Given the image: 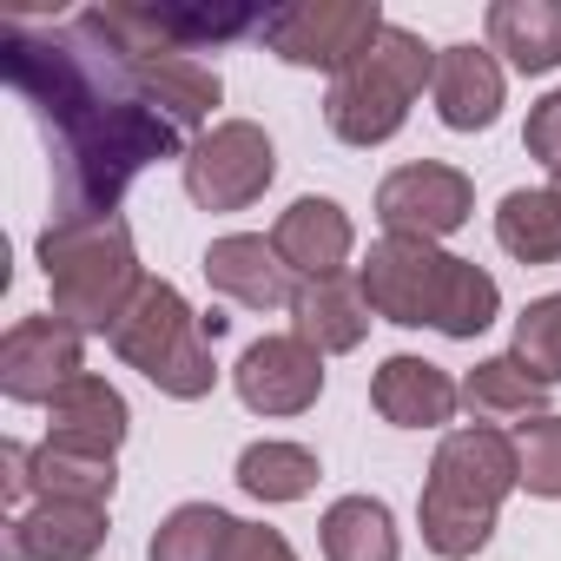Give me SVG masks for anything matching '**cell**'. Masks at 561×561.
Listing matches in <instances>:
<instances>
[{"mask_svg":"<svg viewBox=\"0 0 561 561\" xmlns=\"http://www.w3.org/2000/svg\"><path fill=\"white\" fill-rule=\"evenodd\" d=\"M0 67L54 133V225L113 218L126 185L152 159L179 152V126L139 93L133 60L113 54L80 14L60 34H27L21 21H8Z\"/></svg>","mask_w":561,"mask_h":561,"instance_id":"cell-1","label":"cell"},{"mask_svg":"<svg viewBox=\"0 0 561 561\" xmlns=\"http://www.w3.org/2000/svg\"><path fill=\"white\" fill-rule=\"evenodd\" d=\"M357 277H364L370 311L383 324H403V331L430 324L443 337H482L495 324V311H502V285H495V277L482 264H469V257L436 251L430 238L383 231L370 244V257L357 264Z\"/></svg>","mask_w":561,"mask_h":561,"instance_id":"cell-2","label":"cell"},{"mask_svg":"<svg viewBox=\"0 0 561 561\" xmlns=\"http://www.w3.org/2000/svg\"><path fill=\"white\" fill-rule=\"evenodd\" d=\"M508 489H522L515 436H502V430H489V423L449 430V436L436 443L430 482H423V495H416L423 548L443 554V561H469V554H482L489 535H495V508H502Z\"/></svg>","mask_w":561,"mask_h":561,"instance_id":"cell-3","label":"cell"},{"mask_svg":"<svg viewBox=\"0 0 561 561\" xmlns=\"http://www.w3.org/2000/svg\"><path fill=\"white\" fill-rule=\"evenodd\" d=\"M41 271H47V291H54V318L80 324V331H113L146 285L133 231L119 218L47 225L41 231Z\"/></svg>","mask_w":561,"mask_h":561,"instance_id":"cell-4","label":"cell"},{"mask_svg":"<svg viewBox=\"0 0 561 561\" xmlns=\"http://www.w3.org/2000/svg\"><path fill=\"white\" fill-rule=\"evenodd\" d=\"M436 80V54L423 47V34L410 27H383L324 93V119L344 146H383L403 133L410 119V100Z\"/></svg>","mask_w":561,"mask_h":561,"instance_id":"cell-5","label":"cell"},{"mask_svg":"<svg viewBox=\"0 0 561 561\" xmlns=\"http://www.w3.org/2000/svg\"><path fill=\"white\" fill-rule=\"evenodd\" d=\"M106 344H113L159 397L198 403V397H211V383H218L211 337H205L198 311L179 298V285H165V277H146L139 298L126 305V318L106 331Z\"/></svg>","mask_w":561,"mask_h":561,"instance_id":"cell-6","label":"cell"},{"mask_svg":"<svg viewBox=\"0 0 561 561\" xmlns=\"http://www.w3.org/2000/svg\"><path fill=\"white\" fill-rule=\"evenodd\" d=\"M383 8L377 0H298V8H277L264 14V47L285 60V67H324L331 80L383 34Z\"/></svg>","mask_w":561,"mask_h":561,"instance_id":"cell-7","label":"cell"},{"mask_svg":"<svg viewBox=\"0 0 561 561\" xmlns=\"http://www.w3.org/2000/svg\"><path fill=\"white\" fill-rule=\"evenodd\" d=\"M277 179V146L257 119H218L185 152V192L205 211H244Z\"/></svg>","mask_w":561,"mask_h":561,"instance_id":"cell-8","label":"cell"},{"mask_svg":"<svg viewBox=\"0 0 561 561\" xmlns=\"http://www.w3.org/2000/svg\"><path fill=\"white\" fill-rule=\"evenodd\" d=\"M469 211H476V185H469V172H456V165H443V159L397 165V172L377 185V218H383V231H397V238H430V244H436V238L462 231Z\"/></svg>","mask_w":561,"mask_h":561,"instance_id":"cell-9","label":"cell"},{"mask_svg":"<svg viewBox=\"0 0 561 561\" xmlns=\"http://www.w3.org/2000/svg\"><path fill=\"white\" fill-rule=\"evenodd\" d=\"M73 377H87V331L67 318H21L0 337V390L14 403H54Z\"/></svg>","mask_w":561,"mask_h":561,"instance_id":"cell-10","label":"cell"},{"mask_svg":"<svg viewBox=\"0 0 561 561\" xmlns=\"http://www.w3.org/2000/svg\"><path fill=\"white\" fill-rule=\"evenodd\" d=\"M231 383L251 416H305L324 397V357L305 337H257L231 364Z\"/></svg>","mask_w":561,"mask_h":561,"instance_id":"cell-11","label":"cell"},{"mask_svg":"<svg viewBox=\"0 0 561 561\" xmlns=\"http://www.w3.org/2000/svg\"><path fill=\"white\" fill-rule=\"evenodd\" d=\"M205 285L225 291V298L244 305V311H285V305L298 298V271L277 257L271 238H257V231H225V238L205 244Z\"/></svg>","mask_w":561,"mask_h":561,"instance_id":"cell-12","label":"cell"},{"mask_svg":"<svg viewBox=\"0 0 561 561\" xmlns=\"http://www.w3.org/2000/svg\"><path fill=\"white\" fill-rule=\"evenodd\" d=\"M271 244H277V257H285V264L305 277V285H311V277H337V271L351 264L357 231H351V211H344L337 198L305 192V198H291L285 211H277Z\"/></svg>","mask_w":561,"mask_h":561,"instance_id":"cell-13","label":"cell"},{"mask_svg":"<svg viewBox=\"0 0 561 561\" xmlns=\"http://www.w3.org/2000/svg\"><path fill=\"white\" fill-rule=\"evenodd\" d=\"M430 93H436V119L449 133H489L502 119V60L489 47H476V41L443 47Z\"/></svg>","mask_w":561,"mask_h":561,"instance_id":"cell-14","label":"cell"},{"mask_svg":"<svg viewBox=\"0 0 561 561\" xmlns=\"http://www.w3.org/2000/svg\"><path fill=\"white\" fill-rule=\"evenodd\" d=\"M370 403L397 430H443L462 410V383L449 370H436L430 357H383L370 377Z\"/></svg>","mask_w":561,"mask_h":561,"instance_id":"cell-15","label":"cell"},{"mask_svg":"<svg viewBox=\"0 0 561 561\" xmlns=\"http://www.w3.org/2000/svg\"><path fill=\"white\" fill-rule=\"evenodd\" d=\"M291 337H305L318 357H344L370 337V298H364V277H311L291 298Z\"/></svg>","mask_w":561,"mask_h":561,"instance_id":"cell-16","label":"cell"},{"mask_svg":"<svg viewBox=\"0 0 561 561\" xmlns=\"http://www.w3.org/2000/svg\"><path fill=\"white\" fill-rule=\"evenodd\" d=\"M126 430H133V410H126V397L106 383V377H73L54 403H47V443H60V449H80V456H113L119 443H126Z\"/></svg>","mask_w":561,"mask_h":561,"instance_id":"cell-17","label":"cell"},{"mask_svg":"<svg viewBox=\"0 0 561 561\" xmlns=\"http://www.w3.org/2000/svg\"><path fill=\"white\" fill-rule=\"evenodd\" d=\"M8 535L27 561H93L113 528L100 502H34L27 515L8 522Z\"/></svg>","mask_w":561,"mask_h":561,"instance_id":"cell-18","label":"cell"},{"mask_svg":"<svg viewBox=\"0 0 561 561\" xmlns=\"http://www.w3.org/2000/svg\"><path fill=\"white\" fill-rule=\"evenodd\" d=\"M489 54H502L515 73H554L561 67V0H495Z\"/></svg>","mask_w":561,"mask_h":561,"instance_id":"cell-19","label":"cell"},{"mask_svg":"<svg viewBox=\"0 0 561 561\" xmlns=\"http://www.w3.org/2000/svg\"><path fill=\"white\" fill-rule=\"evenodd\" d=\"M495 244L515 264H554L561 257V192L554 185H515L495 205Z\"/></svg>","mask_w":561,"mask_h":561,"instance_id":"cell-20","label":"cell"},{"mask_svg":"<svg viewBox=\"0 0 561 561\" xmlns=\"http://www.w3.org/2000/svg\"><path fill=\"white\" fill-rule=\"evenodd\" d=\"M324 535V561H403L397 522L377 495H337L318 522Z\"/></svg>","mask_w":561,"mask_h":561,"instance_id":"cell-21","label":"cell"},{"mask_svg":"<svg viewBox=\"0 0 561 561\" xmlns=\"http://www.w3.org/2000/svg\"><path fill=\"white\" fill-rule=\"evenodd\" d=\"M548 383H535L515 357H482L469 377H462V410L476 423H528V416H548Z\"/></svg>","mask_w":561,"mask_h":561,"instance_id":"cell-22","label":"cell"},{"mask_svg":"<svg viewBox=\"0 0 561 561\" xmlns=\"http://www.w3.org/2000/svg\"><path fill=\"white\" fill-rule=\"evenodd\" d=\"M231 541H238V522L218 502H179L152 528L146 561H231Z\"/></svg>","mask_w":561,"mask_h":561,"instance_id":"cell-23","label":"cell"},{"mask_svg":"<svg viewBox=\"0 0 561 561\" xmlns=\"http://www.w3.org/2000/svg\"><path fill=\"white\" fill-rule=\"evenodd\" d=\"M238 489L251 502H305L318 489V456L305 443H251L238 456Z\"/></svg>","mask_w":561,"mask_h":561,"instance_id":"cell-24","label":"cell"},{"mask_svg":"<svg viewBox=\"0 0 561 561\" xmlns=\"http://www.w3.org/2000/svg\"><path fill=\"white\" fill-rule=\"evenodd\" d=\"M119 489V469L113 456H80V449H60V443H41L34 449V495L41 502H113Z\"/></svg>","mask_w":561,"mask_h":561,"instance_id":"cell-25","label":"cell"},{"mask_svg":"<svg viewBox=\"0 0 561 561\" xmlns=\"http://www.w3.org/2000/svg\"><path fill=\"white\" fill-rule=\"evenodd\" d=\"M535 383H561V291H548V298H535L522 318H515V351H508Z\"/></svg>","mask_w":561,"mask_h":561,"instance_id":"cell-26","label":"cell"},{"mask_svg":"<svg viewBox=\"0 0 561 561\" xmlns=\"http://www.w3.org/2000/svg\"><path fill=\"white\" fill-rule=\"evenodd\" d=\"M515 469H522V489L528 495L561 502V416L515 423Z\"/></svg>","mask_w":561,"mask_h":561,"instance_id":"cell-27","label":"cell"},{"mask_svg":"<svg viewBox=\"0 0 561 561\" xmlns=\"http://www.w3.org/2000/svg\"><path fill=\"white\" fill-rule=\"evenodd\" d=\"M522 146H528V159H541L548 172H561V87H554L548 100H535V106H528Z\"/></svg>","mask_w":561,"mask_h":561,"instance_id":"cell-28","label":"cell"},{"mask_svg":"<svg viewBox=\"0 0 561 561\" xmlns=\"http://www.w3.org/2000/svg\"><path fill=\"white\" fill-rule=\"evenodd\" d=\"M231 561H298L291 541L277 528H257V522H238V541H231Z\"/></svg>","mask_w":561,"mask_h":561,"instance_id":"cell-29","label":"cell"},{"mask_svg":"<svg viewBox=\"0 0 561 561\" xmlns=\"http://www.w3.org/2000/svg\"><path fill=\"white\" fill-rule=\"evenodd\" d=\"M34 489V449H21V443H0V495L8 502H21Z\"/></svg>","mask_w":561,"mask_h":561,"instance_id":"cell-30","label":"cell"},{"mask_svg":"<svg viewBox=\"0 0 561 561\" xmlns=\"http://www.w3.org/2000/svg\"><path fill=\"white\" fill-rule=\"evenodd\" d=\"M554 192H561V172H554Z\"/></svg>","mask_w":561,"mask_h":561,"instance_id":"cell-31","label":"cell"}]
</instances>
